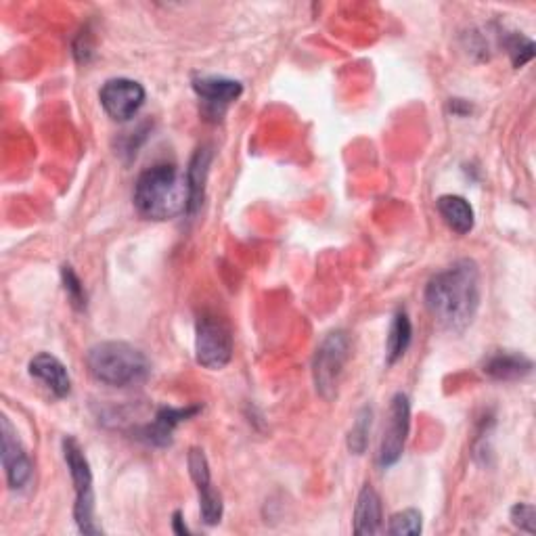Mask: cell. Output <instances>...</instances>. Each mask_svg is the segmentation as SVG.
Segmentation results:
<instances>
[{
    "instance_id": "2",
    "label": "cell",
    "mask_w": 536,
    "mask_h": 536,
    "mask_svg": "<svg viewBox=\"0 0 536 536\" xmlns=\"http://www.w3.org/2000/svg\"><path fill=\"white\" fill-rule=\"evenodd\" d=\"M134 206L139 214L151 220H172L189 212V183L172 164L147 168L134 185Z\"/></svg>"
},
{
    "instance_id": "12",
    "label": "cell",
    "mask_w": 536,
    "mask_h": 536,
    "mask_svg": "<svg viewBox=\"0 0 536 536\" xmlns=\"http://www.w3.org/2000/svg\"><path fill=\"white\" fill-rule=\"evenodd\" d=\"M193 91L212 109H225L243 93L241 82L225 76H199L193 80Z\"/></svg>"
},
{
    "instance_id": "6",
    "label": "cell",
    "mask_w": 536,
    "mask_h": 536,
    "mask_svg": "<svg viewBox=\"0 0 536 536\" xmlns=\"http://www.w3.org/2000/svg\"><path fill=\"white\" fill-rule=\"evenodd\" d=\"M195 359L201 367L218 371L233 359L231 329L212 315L199 317L195 327Z\"/></svg>"
},
{
    "instance_id": "18",
    "label": "cell",
    "mask_w": 536,
    "mask_h": 536,
    "mask_svg": "<svg viewBox=\"0 0 536 536\" xmlns=\"http://www.w3.org/2000/svg\"><path fill=\"white\" fill-rule=\"evenodd\" d=\"M411 340H413V325H411V319L405 310H398L394 319H392V325H390V331H388V340H386V361L388 365H394L396 361H400L402 356L407 354L409 346H411Z\"/></svg>"
},
{
    "instance_id": "11",
    "label": "cell",
    "mask_w": 536,
    "mask_h": 536,
    "mask_svg": "<svg viewBox=\"0 0 536 536\" xmlns=\"http://www.w3.org/2000/svg\"><path fill=\"white\" fill-rule=\"evenodd\" d=\"M199 411H201L199 407H185V409L162 407L149 426H145L139 432V438L147 444H153V446H168L172 442L174 430L181 426L183 421H187L189 417L197 415Z\"/></svg>"
},
{
    "instance_id": "15",
    "label": "cell",
    "mask_w": 536,
    "mask_h": 536,
    "mask_svg": "<svg viewBox=\"0 0 536 536\" xmlns=\"http://www.w3.org/2000/svg\"><path fill=\"white\" fill-rule=\"evenodd\" d=\"M384 530L382 499L371 484H365L354 507V532L356 534H379Z\"/></svg>"
},
{
    "instance_id": "4",
    "label": "cell",
    "mask_w": 536,
    "mask_h": 536,
    "mask_svg": "<svg viewBox=\"0 0 536 536\" xmlns=\"http://www.w3.org/2000/svg\"><path fill=\"white\" fill-rule=\"evenodd\" d=\"M61 449L76 490V503H74L76 526L82 534H101L103 530L95 520V490H93L91 463H88L80 442L72 436L63 438Z\"/></svg>"
},
{
    "instance_id": "20",
    "label": "cell",
    "mask_w": 536,
    "mask_h": 536,
    "mask_svg": "<svg viewBox=\"0 0 536 536\" xmlns=\"http://www.w3.org/2000/svg\"><path fill=\"white\" fill-rule=\"evenodd\" d=\"M421 513L417 509H405L398 511L390 518V526H388V534L394 536H415L421 534L423 530V522H421Z\"/></svg>"
},
{
    "instance_id": "23",
    "label": "cell",
    "mask_w": 536,
    "mask_h": 536,
    "mask_svg": "<svg viewBox=\"0 0 536 536\" xmlns=\"http://www.w3.org/2000/svg\"><path fill=\"white\" fill-rule=\"evenodd\" d=\"M511 522L516 528L534 534L536 532V509L530 503H518L511 509Z\"/></svg>"
},
{
    "instance_id": "3",
    "label": "cell",
    "mask_w": 536,
    "mask_h": 536,
    "mask_svg": "<svg viewBox=\"0 0 536 536\" xmlns=\"http://www.w3.org/2000/svg\"><path fill=\"white\" fill-rule=\"evenodd\" d=\"M86 365L97 382L114 388L141 386L151 373L147 356L126 342H101L86 354Z\"/></svg>"
},
{
    "instance_id": "17",
    "label": "cell",
    "mask_w": 536,
    "mask_h": 536,
    "mask_svg": "<svg viewBox=\"0 0 536 536\" xmlns=\"http://www.w3.org/2000/svg\"><path fill=\"white\" fill-rule=\"evenodd\" d=\"M210 164H212V151L210 147H199L195 155L191 158V164L187 168V183H189V214L197 212L199 206L204 204L206 195V183L210 174Z\"/></svg>"
},
{
    "instance_id": "14",
    "label": "cell",
    "mask_w": 536,
    "mask_h": 536,
    "mask_svg": "<svg viewBox=\"0 0 536 536\" xmlns=\"http://www.w3.org/2000/svg\"><path fill=\"white\" fill-rule=\"evenodd\" d=\"M482 371L490 379H497V382H516V379L530 375L532 361L520 352L499 350L495 354H490L482 363Z\"/></svg>"
},
{
    "instance_id": "7",
    "label": "cell",
    "mask_w": 536,
    "mask_h": 536,
    "mask_svg": "<svg viewBox=\"0 0 536 536\" xmlns=\"http://www.w3.org/2000/svg\"><path fill=\"white\" fill-rule=\"evenodd\" d=\"M409 430H411V402H409L407 394L398 392L392 398L384 438H382V444H379L377 461L384 469H388L400 461L402 453H405Z\"/></svg>"
},
{
    "instance_id": "19",
    "label": "cell",
    "mask_w": 536,
    "mask_h": 536,
    "mask_svg": "<svg viewBox=\"0 0 536 536\" xmlns=\"http://www.w3.org/2000/svg\"><path fill=\"white\" fill-rule=\"evenodd\" d=\"M371 423H373V411L371 407H363L356 415L350 434H348V449L354 455H363L367 444H369V434H371Z\"/></svg>"
},
{
    "instance_id": "24",
    "label": "cell",
    "mask_w": 536,
    "mask_h": 536,
    "mask_svg": "<svg viewBox=\"0 0 536 536\" xmlns=\"http://www.w3.org/2000/svg\"><path fill=\"white\" fill-rule=\"evenodd\" d=\"M172 526H174V532H176V534H189V528H187L185 522H183V513H181V511H176V513H174Z\"/></svg>"
},
{
    "instance_id": "16",
    "label": "cell",
    "mask_w": 536,
    "mask_h": 536,
    "mask_svg": "<svg viewBox=\"0 0 536 536\" xmlns=\"http://www.w3.org/2000/svg\"><path fill=\"white\" fill-rule=\"evenodd\" d=\"M436 208L446 225L457 235H467L476 225V212L472 204L461 195H442L436 201Z\"/></svg>"
},
{
    "instance_id": "1",
    "label": "cell",
    "mask_w": 536,
    "mask_h": 536,
    "mask_svg": "<svg viewBox=\"0 0 536 536\" xmlns=\"http://www.w3.org/2000/svg\"><path fill=\"white\" fill-rule=\"evenodd\" d=\"M482 298L480 266L461 258L436 273L426 287V306L434 321L453 333L465 331L474 323Z\"/></svg>"
},
{
    "instance_id": "22",
    "label": "cell",
    "mask_w": 536,
    "mask_h": 536,
    "mask_svg": "<svg viewBox=\"0 0 536 536\" xmlns=\"http://www.w3.org/2000/svg\"><path fill=\"white\" fill-rule=\"evenodd\" d=\"M505 47H507L509 57L516 67H522L524 63H528L534 57V42L520 36V34L509 36L505 42Z\"/></svg>"
},
{
    "instance_id": "9",
    "label": "cell",
    "mask_w": 536,
    "mask_h": 536,
    "mask_svg": "<svg viewBox=\"0 0 536 536\" xmlns=\"http://www.w3.org/2000/svg\"><path fill=\"white\" fill-rule=\"evenodd\" d=\"M0 457H3V467H5V476L7 484L11 490H21L26 488L32 480L34 474V465L30 455L26 453L24 444L17 438L15 428L11 426L9 417L0 419Z\"/></svg>"
},
{
    "instance_id": "8",
    "label": "cell",
    "mask_w": 536,
    "mask_h": 536,
    "mask_svg": "<svg viewBox=\"0 0 536 536\" xmlns=\"http://www.w3.org/2000/svg\"><path fill=\"white\" fill-rule=\"evenodd\" d=\"M145 88L137 80L130 78H114L107 80L99 93L101 107L105 114L114 122H128L139 114L145 105Z\"/></svg>"
},
{
    "instance_id": "10",
    "label": "cell",
    "mask_w": 536,
    "mask_h": 536,
    "mask_svg": "<svg viewBox=\"0 0 536 536\" xmlns=\"http://www.w3.org/2000/svg\"><path fill=\"white\" fill-rule=\"evenodd\" d=\"M187 461H189V474H191L195 488H197L201 520H204L206 526H216L222 520V511H225V505H222V497L212 484L208 459L201 449H191Z\"/></svg>"
},
{
    "instance_id": "5",
    "label": "cell",
    "mask_w": 536,
    "mask_h": 536,
    "mask_svg": "<svg viewBox=\"0 0 536 536\" xmlns=\"http://www.w3.org/2000/svg\"><path fill=\"white\" fill-rule=\"evenodd\" d=\"M350 354V340L346 331H331L319 344L312 361V377H315L317 392L325 400H333L338 396L340 379Z\"/></svg>"
},
{
    "instance_id": "13",
    "label": "cell",
    "mask_w": 536,
    "mask_h": 536,
    "mask_svg": "<svg viewBox=\"0 0 536 536\" xmlns=\"http://www.w3.org/2000/svg\"><path fill=\"white\" fill-rule=\"evenodd\" d=\"M30 375L47 386L57 398H65L72 392V379L65 365L57 356L49 352H40L30 361Z\"/></svg>"
},
{
    "instance_id": "21",
    "label": "cell",
    "mask_w": 536,
    "mask_h": 536,
    "mask_svg": "<svg viewBox=\"0 0 536 536\" xmlns=\"http://www.w3.org/2000/svg\"><path fill=\"white\" fill-rule=\"evenodd\" d=\"M61 279H63V289L67 294V300L76 308V310H84L86 308V289L80 281V277L74 273V268L70 264H65L61 268Z\"/></svg>"
}]
</instances>
